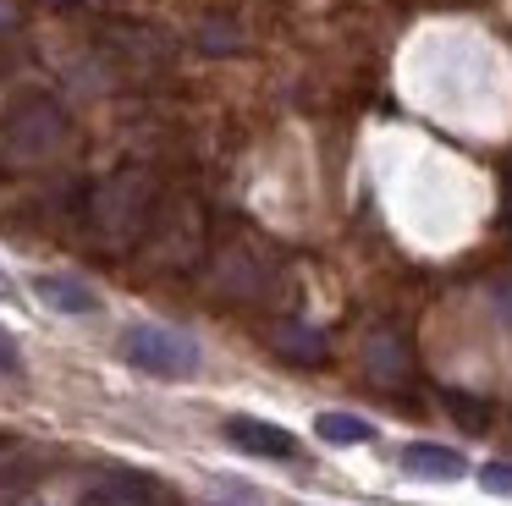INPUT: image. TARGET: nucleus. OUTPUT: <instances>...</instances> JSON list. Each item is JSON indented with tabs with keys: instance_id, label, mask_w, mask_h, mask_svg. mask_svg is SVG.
I'll use <instances>...</instances> for the list:
<instances>
[{
	"instance_id": "obj_1",
	"label": "nucleus",
	"mask_w": 512,
	"mask_h": 506,
	"mask_svg": "<svg viewBox=\"0 0 512 506\" xmlns=\"http://www.w3.org/2000/svg\"><path fill=\"white\" fill-rule=\"evenodd\" d=\"M72 138V116L61 99L50 94H28L12 105L6 127H0V165L6 171H39L45 160H56Z\"/></svg>"
},
{
	"instance_id": "obj_2",
	"label": "nucleus",
	"mask_w": 512,
	"mask_h": 506,
	"mask_svg": "<svg viewBox=\"0 0 512 506\" xmlns=\"http://www.w3.org/2000/svg\"><path fill=\"white\" fill-rule=\"evenodd\" d=\"M160 215V182L144 165H122L89 193V220L111 242H144Z\"/></svg>"
},
{
	"instance_id": "obj_3",
	"label": "nucleus",
	"mask_w": 512,
	"mask_h": 506,
	"mask_svg": "<svg viewBox=\"0 0 512 506\" xmlns=\"http://www.w3.org/2000/svg\"><path fill=\"white\" fill-rule=\"evenodd\" d=\"M122 358L155 380H188V374H199V341L171 325H127Z\"/></svg>"
},
{
	"instance_id": "obj_4",
	"label": "nucleus",
	"mask_w": 512,
	"mask_h": 506,
	"mask_svg": "<svg viewBox=\"0 0 512 506\" xmlns=\"http://www.w3.org/2000/svg\"><path fill=\"white\" fill-rule=\"evenodd\" d=\"M364 374L375 385H408L413 352H408V336H402L397 325H375L364 336Z\"/></svg>"
},
{
	"instance_id": "obj_5",
	"label": "nucleus",
	"mask_w": 512,
	"mask_h": 506,
	"mask_svg": "<svg viewBox=\"0 0 512 506\" xmlns=\"http://www.w3.org/2000/svg\"><path fill=\"white\" fill-rule=\"evenodd\" d=\"M215 286H221L226 297H265V286H270L265 253H254L248 242L221 248V259H215Z\"/></svg>"
},
{
	"instance_id": "obj_6",
	"label": "nucleus",
	"mask_w": 512,
	"mask_h": 506,
	"mask_svg": "<svg viewBox=\"0 0 512 506\" xmlns=\"http://www.w3.org/2000/svg\"><path fill=\"white\" fill-rule=\"evenodd\" d=\"M226 440L243 446V451H254V457H270V462H292V457H298L292 429L265 424V418H226Z\"/></svg>"
},
{
	"instance_id": "obj_7",
	"label": "nucleus",
	"mask_w": 512,
	"mask_h": 506,
	"mask_svg": "<svg viewBox=\"0 0 512 506\" xmlns=\"http://www.w3.org/2000/svg\"><path fill=\"white\" fill-rule=\"evenodd\" d=\"M34 297L45 308H56V314H94L100 308V292L89 281H78V275H39Z\"/></svg>"
},
{
	"instance_id": "obj_8",
	"label": "nucleus",
	"mask_w": 512,
	"mask_h": 506,
	"mask_svg": "<svg viewBox=\"0 0 512 506\" xmlns=\"http://www.w3.org/2000/svg\"><path fill=\"white\" fill-rule=\"evenodd\" d=\"M402 468H408L413 479H463L468 462H463V451H452V446L413 440V446H402Z\"/></svg>"
},
{
	"instance_id": "obj_9",
	"label": "nucleus",
	"mask_w": 512,
	"mask_h": 506,
	"mask_svg": "<svg viewBox=\"0 0 512 506\" xmlns=\"http://www.w3.org/2000/svg\"><path fill=\"white\" fill-rule=\"evenodd\" d=\"M270 347L292 363H320L325 358V336L314 325H303V319H276V325H270Z\"/></svg>"
},
{
	"instance_id": "obj_10",
	"label": "nucleus",
	"mask_w": 512,
	"mask_h": 506,
	"mask_svg": "<svg viewBox=\"0 0 512 506\" xmlns=\"http://www.w3.org/2000/svg\"><path fill=\"white\" fill-rule=\"evenodd\" d=\"M39 473V457L23 446H0V501H17V495L34 484Z\"/></svg>"
},
{
	"instance_id": "obj_11",
	"label": "nucleus",
	"mask_w": 512,
	"mask_h": 506,
	"mask_svg": "<svg viewBox=\"0 0 512 506\" xmlns=\"http://www.w3.org/2000/svg\"><path fill=\"white\" fill-rule=\"evenodd\" d=\"M314 435L331 440V446H369L375 440V424L358 413H320L314 418Z\"/></svg>"
},
{
	"instance_id": "obj_12",
	"label": "nucleus",
	"mask_w": 512,
	"mask_h": 506,
	"mask_svg": "<svg viewBox=\"0 0 512 506\" xmlns=\"http://www.w3.org/2000/svg\"><path fill=\"white\" fill-rule=\"evenodd\" d=\"M89 495L100 506H133L138 495H149V479H138V473H100L89 484Z\"/></svg>"
},
{
	"instance_id": "obj_13",
	"label": "nucleus",
	"mask_w": 512,
	"mask_h": 506,
	"mask_svg": "<svg viewBox=\"0 0 512 506\" xmlns=\"http://www.w3.org/2000/svg\"><path fill=\"white\" fill-rule=\"evenodd\" d=\"M446 407H452V413L463 418L468 429H485V424H490V407L479 402V396H468V391H446Z\"/></svg>"
},
{
	"instance_id": "obj_14",
	"label": "nucleus",
	"mask_w": 512,
	"mask_h": 506,
	"mask_svg": "<svg viewBox=\"0 0 512 506\" xmlns=\"http://www.w3.org/2000/svg\"><path fill=\"white\" fill-rule=\"evenodd\" d=\"M204 50H237V44H243V33L232 28V22H204Z\"/></svg>"
},
{
	"instance_id": "obj_15",
	"label": "nucleus",
	"mask_w": 512,
	"mask_h": 506,
	"mask_svg": "<svg viewBox=\"0 0 512 506\" xmlns=\"http://www.w3.org/2000/svg\"><path fill=\"white\" fill-rule=\"evenodd\" d=\"M479 484H485L490 495H512V462H485V468H479Z\"/></svg>"
},
{
	"instance_id": "obj_16",
	"label": "nucleus",
	"mask_w": 512,
	"mask_h": 506,
	"mask_svg": "<svg viewBox=\"0 0 512 506\" xmlns=\"http://www.w3.org/2000/svg\"><path fill=\"white\" fill-rule=\"evenodd\" d=\"M0 374H23V352H17V341L0 330Z\"/></svg>"
},
{
	"instance_id": "obj_17",
	"label": "nucleus",
	"mask_w": 512,
	"mask_h": 506,
	"mask_svg": "<svg viewBox=\"0 0 512 506\" xmlns=\"http://www.w3.org/2000/svg\"><path fill=\"white\" fill-rule=\"evenodd\" d=\"M490 297H496V303H501V314L512 319V275H507V281H496V286H490Z\"/></svg>"
},
{
	"instance_id": "obj_18",
	"label": "nucleus",
	"mask_w": 512,
	"mask_h": 506,
	"mask_svg": "<svg viewBox=\"0 0 512 506\" xmlns=\"http://www.w3.org/2000/svg\"><path fill=\"white\" fill-rule=\"evenodd\" d=\"M0 297H17V286H12V275L0 270Z\"/></svg>"
}]
</instances>
